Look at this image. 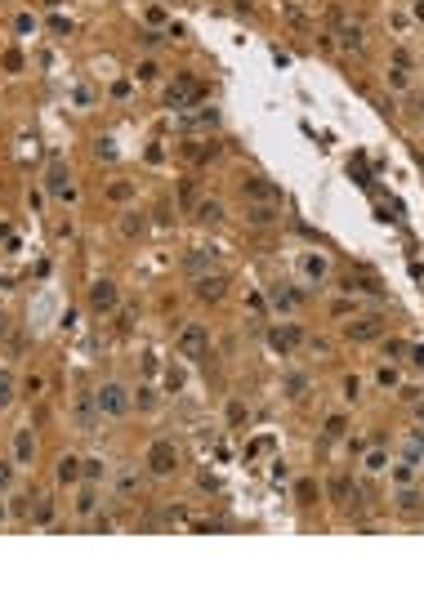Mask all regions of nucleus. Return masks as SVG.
I'll return each mask as SVG.
<instances>
[{"mask_svg": "<svg viewBox=\"0 0 424 589\" xmlns=\"http://www.w3.org/2000/svg\"><path fill=\"white\" fill-rule=\"evenodd\" d=\"M143 232H148V215H121V237L139 241Z\"/></svg>", "mask_w": 424, "mask_h": 589, "instance_id": "obj_29", "label": "nucleus"}, {"mask_svg": "<svg viewBox=\"0 0 424 589\" xmlns=\"http://www.w3.org/2000/svg\"><path fill=\"white\" fill-rule=\"evenodd\" d=\"M139 45H161V32H156V27H139Z\"/></svg>", "mask_w": 424, "mask_h": 589, "instance_id": "obj_47", "label": "nucleus"}, {"mask_svg": "<svg viewBox=\"0 0 424 589\" xmlns=\"http://www.w3.org/2000/svg\"><path fill=\"white\" fill-rule=\"evenodd\" d=\"M406 85H411V76H406V67H402V63H397V67H389V90H397V94H402V90H406Z\"/></svg>", "mask_w": 424, "mask_h": 589, "instance_id": "obj_37", "label": "nucleus"}, {"mask_svg": "<svg viewBox=\"0 0 424 589\" xmlns=\"http://www.w3.org/2000/svg\"><path fill=\"white\" fill-rule=\"evenodd\" d=\"M322 438H326V442H339V438H348V415H344V411L326 415V424H322Z\"/></svg>", "mask_w": 424, "mask_h": 589, "instance_id": "obj_26", "label": "nucleus"}, {"mask_svg": "<svg viewBox=\"0 0 424 589\" xmlns=\"http://www.w3.org/2000/svg\"><path fill=\"white\" fill-rule=\"evenodd\" d=\"M156 76H161V63H156V58H143V63L135 67V81L139 85H152Z\"/></svg>", "mask_w": 424, "mask_h": 589, "instance_id": "obj_35", "label": "nucleus"}, {"mask_svg": "<svg viewBox=\"0 0 424 589\" xmlns=\"http://www.w3.org/2000/svg\"><path fill=\"white\" fill-rule=\"evenodd\" d=\"M416 18H420V22H424V0H416Z\"/></svg>", "mask_w": 424, "mask_h": 589, "instance_id": "obj_57", "label": "nucleus"}, {"mask_svg": "<svg viewBox=\"0 0 424 589\" xmlns=\"http://www.w3.org/2000/svg\"><path fill=\"white\" fill-rule=\"evenodd\" d=\"M241 196H246V201H264V205H277V192H273L268 183L259 179V175H246V179H241Z\"/></svg>", "mask_w": 424, "mask_h": 589, "instance_id": "obj_20", "label": "nucleus"}, {"mask_svg": "<svg viewBox=\"0 0 424 589\" xmlns=\"http://www.w3.org/2000/svg\"><path fill=\"white\" fill-rule=\"evenodd\" d=\"M175 348H179V358H188V362H201L205 353H210V330H205L201 322H184V326H179V339H175Z\"/></svg>", "mask_w": 424, "mask_h": 589, "instance_id": "obj_3", "label": "nucleus"}, {"mask_svg": "<svg viewBox=\"0 0 424 589\" xmlns=\"http://www.w3.org/2000/svg\"><path fill=\"white\" fill-rule=\"evenodd\" d=\"M71 411H76V428H81V433H99L103 415H99V402H94L90 388H81L76 398H71Z\"/></svg>", "mask_w": 424, "mask_h": 589, "instance_id": "obj_6", "label": "nucleus"}, {"mask_svg": "<svg viewBox=\"0 0 424 589\" xmlns=\"http://www.w3.org/2000/svg\"><path fill=\"white\" fill-rule=\"evenodd\" d=\"M192 294H197L201 304H219L228 294V273H214V268L210 273H197L192 277Z\"/></svg>", "mask_w": 424, "mask_h": 589, "instance_id": "obj_8", "label": "nucleus"}, {"mask_svg": "<svg viewBox=\"0 0 424 589\" xmlns=\"http://www.w3.org/2000/svg\"><path fill=\"white\" fill-rule=\"evenodd\" d=\"M268 451H273V442L259 438V442H250V447H246V460H259V456H268Z\"/></svg>", "mask_w": 424, "mask_h": 589, "instance_id": "obj_43", "label": "nucleus"}, {"mask_svg": "<svg viewBox=\"0 0 424 589\" xmlns=\"http://www.w3.org/2000/svg\"><path fill=\"white\" fill-rule=\"evenodd\" d=\"M375 384H380V388H397V384H402V371H397L393 362H384L380 371H375Z\"/></svg>", "mask_w": 424, "mask_h": 589, "instance_id": "obj_34", "label": "nucleus"}, {"mask_svg": "<svg viewBox=\"0 0 424 589\" xmlns=\"http://www.w3.org/2000/svg\"><path fill=\"white\" fill-rule=\"evenodd\" d=\"M179 201H188V205H197V183H179Z\"/></svg>", "mask_w": 424, "mask_h": 589, "instance_id": "obj_46", "label": "nucleus"}, {"mask_svg": "<svg viewBox=\"0 0 424 589\" xmlns=\"http://www.w3.org/2000/svg\"><path fill=\"white\" fill-rule=\"evenodd\" d=\"M14 464H18V469H32V464H36V428L32 424L14 428Z\"/></svg>", "mask_w": 424, "mask_h": 589, "instance_id": "obj_13", "label": "nucleus"}, {"mask_svg": "<svg viewBox=\"0 0 424 589\" xmlns=\"http://www.w3.org/2000/svg\"><path fill=\"white\" fill-rule=\"evenodd\" d=\"M14 398H18V379L9 375V371H0V411L14 407Z\"/></svg>", "mask_w": 424, "mask_h": 589, "instance_id": "obj_31", "label": "nucleus"}, {"mask_svg": "<svg viewBox=\"0 0 424 589\" xmlns=\"http://www.w3.org/2000/svg\"><path fill=\"white\" fill-rule=\"evenodd\" d=\"M210 268H214V250H210V245H197V250L184 255V273L197 277V273H210Z\"/></svg>", "mask_w": 424, "mask_h": 589, "instance_id": "obj_23", "label": "nucleus"}, {"mask_svg": "<svg viewBox=\"0 0 424 589\" xmlns=\"http://www.w3.org/2000/svg\"><path fill=\"white\" fill-rule=\"evenodd\" d=\"M219 126V112L214 107H192V112H184V121H179V130H214Z\"/></svg>", "mask_w": 424, "mask_h": 589, "instance_id": "obj_22", "label": "nucleus"}, {"mask_svg": "<svg viewBox=\"0 0 424 589\" xmlns=\"http://www.w3.org/2000/svg\"><path fill=\"white\" fill-rule=\"evenodd\" d=\"M192 219H197L201 228H219L224 224V201L219 196H201V201L192 205Z\"/></svg>", "mask_w": 424, "mask_h": 589, "instance_id": "obj_18", "label": "nucleus"}, {"mask_svg": "<svg viewBox=\"0 0 424 589\" xmlns=\"http://www.w3.org/2000/svg\"><path fill=\"white\" fill-rule=\"evenodd\" d=\"M112 98H130V81H116L112 85Z\"/></svg>", "mask_w": 424, "mask_h": 589, "instance_id": "obj_53", "label": "nucleus"}, {"mask_svg": "<svg viewBox=\"0 0 424 589\" xmlns=\"http://www.w3.org/2000/svg\"><path fill=\"white\" fill-rule=\"evenodd\" d=\"M384 353H389V362H397V358L406 353V344H402V339H389V344H384Z\"/></svg>", "mask_w": 424, "mask_h": 589, "instance_id": "obj_49", "label": "nucleus"}, {"mask_svg": "<svg viewBox=\"0 0 424 589\" xmlns=\"http://www.w3.org/2000/svg\"><path fill=\"white\" fill-rule=\"evenodd\" d=\"M22 393H27V398H41V393H45V375H27V379H22Z\"/></svg>", "mask_w": 424, "mask_h": 589, "instance_id": "obj_40", "label": "nucleus"}, {"mask_svg": "<svg viewBox=\"0 0 424 589\" xmlns=\"http://www.w3.org/2000/svg\"><path fill=\"white\" fill-rule=\"evenodd\" d=\"M286 388H290V398L299 402V398L308 393V375H290V379H286Z\"/></svg>", "mask_w": 424, "mask_h": 589, "instance_id": "obj_39", "label": "nucleus"}, {"mask_svg": "<svg viewBox=\"0 0 424 589\" xmlns=\"http://www.w3.org/2000/svg\"><path fill=\"white\" fill-rule=\"evenodd\" d=\"M81 456H63V460H58V487H76L81 482Z\"/></svg>", "mask_w": 424, "mask_h": 589, "instance_id": "obj_25", "label": "nucleus"}, {"mask_svg": "<svg viewBox=\"0 0 424 589\" xmlns=\"http://www.w3.org/2000/svg\"><path fill=\"white\" fill-rule=\"evenodd\" d=\"M246 224H254V228H268V224H277V205L246 201Z\"/></svg>", "mask_w": 424, "mask_h": 589, "instance_id": "obj_24", "label": "nucleus"}, {"mask_svg": "<svg viewBox=\"0 0 424 589\" xmlns=\"http://www.w3.org/2000/svg\"><path fill=\"white\" fill-rule=\"evenodd\" d=\"M393 509L402 513V518H420V513H424V491H420V482L416 487H393Z\"/></svg>", "mask_w": 424, "mask_h": 589, "instance_id": "obj_14", "label": "nucleus"}, {"mask_svg": "<svg viewBox=\"0 0 424 589\" xmlns=\"http://www.w3.org/2000/svg\"><path fill=\"white\" fill-rule=\"evenodd\" d=\"M295 273H299V281H304L308 290H322L326 281H331V259H326L322 250H299Z\"/></svg>", "mask_w": 424, "mask_h": 589, "instance_id": "obj_2", "label": "nucleus"}, {"mask_svg": "<svg viewBox=\"0 0 424 589\" xmlns=\"http://www.w3.org/2000/svg\"><path fill=\"white\" fill-rule=\"evenodd\" d=\"M389 478H393V487H416L420 482V460H411V456L393 460L389 464Z\"/></svg>", "mask_w": 424, "mask_h": 589, "instance_id": "obj_19", "label": "nucleus"}, {"mask_svg": "<svg viewBox=\"0 0 424 589\" xmlns=\"http://www.w3.org/2000/svg\"><path fill=\"white\" fill-rule=\"evenodd\" d=\"M139 491V469H121L116 473V500H135Z\"/></svg>", "mask_w": 424, "mask_h": 589, "instance_id": "obj_28", "label": "nucleus"}, {"mask_svg": "<svg viewBox=\"0 0 424 589\" xmlns=\"http://www.w3.org/2000/svg\"><path fill=\"white\" fill-rule=\"evenodd\" d=\"M9 522V505H5V500H0V527H5Z\"/></svg>", "mask_w": 424, "mask_h": 589, "instance_id": "obj_56", "label": "nucleus"}, {"mask_svg": "<svg viewBox=\"0 0 424 589\" xmlns=\"http://www.w3.org/2000/svg\"><path fill=\"white\" fill-rule=\"evenodd\" d=\"M268 304L277 313H295L299 304H304V294H299L295 286H286V281H273V286H268Z\"/></svg>", "mask_w": 424, "mask_h": 589, "instance_id": "obj_17", "label": "nucleus"}, {"mask_svg": "<svg viewBox=\"0 0 424 589\" xmlns=\"http://www.w3.org/2000/svg\"><path fill=\"white\" fill-rule=\"evenodd\" d=\"M130 326H135V313H130V309H125V313H121V317H116V330H121V335H125V330H130Z\"/></svg>", "mask_w": 424, "mask_h": 589, "instance_id": "obj_51", "label": "nucleus"}, {"mask_svg": "<svg viewBox=\"0 0 424 589\" xmlns=\"http://www.w3.org/2000/svg\"><path fill=\"white\" fill-rule=\"evenodd\" d=\"M299 344H304V330H299V326H282V322L268 326V348L277 353V358H290Z\"/></svg>", "mask_w": 424, "mask_h": 589, "instance_id": "obj_10", "label": "nucleus"}, {"mask_svg": "<svg viewBox=\"0 0 424 589\" xmlns=\"http://www.w3.org/2000/svg\"><path fill=\"white\" fill-rule=\"evenodd\" d=\"M411 415H416V424H424V398H411Z\"/></svg>", "mask_w": 424, "mask_h": 589, "instance_id": "obj_52", "label": "nucleus"}, {"mask_svg": "<svg viewBox=\"0 0 424 589\" xmlns=\"http://www.w3.org/2000/svg\"><path fill=\"white\" fill-rule=\"evenodd\" d=\"M81 473H85L81 482H103V478L112 473V469H107V460H103V456H90V460H81Z\"/></svg>", "mask_w": 424, "mask_h": 589, "instance_id": "obj_27", "label": "nucleus"}, {"mask_svg": "<svg viewBox=\"0 0 424 589\" xmlns=\"http://www.w3.org/2000/svg\"><path fill=\"white\" fill-rule=\"evenodd\" d=\"M107 196H112V201H130V196H135V183H112Z\"/></svg>", "mask_w": 424, "mask_h": 589, "instance_id": "obj_44", "label": "nucleus"}, {"mask_svg": "<svg viewBox=\"0 0 424 589\" xmlns=\"http://www.w3.org/2000/svg\"><path fill=\"white\" fill-rule=\"evenodd\" d=\"M14 473H18V464H14V456H9V460H5V456H0V496H5V491H9V487H14Z\"/></svg>", "mask_w": 424, "mask_h": 589, "instance_id": "obj_36", "label": "nucleus"}, {"mask_svg": "<svg viewBox=\"0 0 424 589\" xmlns=\"http://www.w3.org/2000/svg\"><path fill=\"white\" fill-rule=\"evenodd\" d=\"M94 402H99L103 420H125L130 407H135V402H130V388L121 384V379H103V384L94 388Z\"/></svg>", "mask_w": 424, "mask_h": 589, "instance_id": "obj_1", "label": "nucleus"}, {"mask_svg": "<svg viewBox=\"0 0 424 589\" xmlns=\"http://www.w3.org/2000/svg\"><path fill=\"white\" fill-rule=\"evenodd\" d=\"M121 309V286H116V281H94V286H90V313L94 317H107V313H116Z\"/></svg>", "mask_w": 424, "mask_h": 589, "instance_id": "obj_7", "label": "nucleus"}, {"mask_svg": "<svg viewBox=\"0 0 424 589\" xmlns=\"http://www.w3.org/2000/svg\"><path fill=\"white\" fill-rule=\"evenodd\" d=\"M402 456H411V460H420V464H424V424L406 433V442H402Z\"/></svg>", "mask_w": 424, "mask_h": 589, "instance_id": "obj_30", "label": "nucleus"}, {"mask_svg": "<svg viewBox=\"0 0 424 589\" xmlns=\"http://www.w3.org/2000/svg\"><path fill=\"white\" fill-rule=\"evenodd\" d=\"M286 18L295 22V27H308V18H304V9H299V5H286Z\"/></svg>", "mask_w": 424, "mask_h": 589, "instance_id": "obj_48", "label": "nucleus"}, {"mask_svg": "<svg viewBox=\"0 0 424 589\" xmlns=\"http://www.w3.org/2000/svg\"><path fill=\"white\" fill-rule=\"evenodd\" d=\"M201 98H205V90L192 76H179L175 85L165 90V107L170 112H192V107H201Z\"/></svg>", "mask_w": 424, "mask_h": 589, "instance_id": "obj_5", "label": "nucleus"}, {"mask_svg": "<svg viewBox=\"0 0 424 589\" xmlns=\"http://www.w3.org/2000/svg\"><path fill=\"white\" fill-rule=\"evenodd\" d=\"M5 335H9V317L0 313V339H5Z\"/></svg>", "mask_w": 424, "mask_h": 589, "instance_id": "obj_55", "label": "nucleus"}, {"mask_svg": "<svg viewBox=\"0 0 424 589\" xmlns=\"http://www.w3.org/2000/svg\"><path fill=\"white\" fill-rule=\"evenodd\" d=\"M326 491H331L335 505H353V500H357V482H353L348 473H335L331 482H326Z\"/></svg>", "mask_w": 424, "mask_h": 589, "instance_id": "obj_21", "label": "nucleus"}, {"mask_svg": "<svg viewBox=\"0 0 424 589\" xmlns=\"http://www.w3.org/2000/svg\"><path fill=\"white\" fill-rule=\"evenodd\" d=\"M90 527H94L99 536H112V532H116V522H112V518H103V513H94V518H90Z\"/></svg>", "mask_w": 424, "mask_h": 589, "instance_id": "obj_45", "label": "nucleus"}, {"mask_svg": "<svg viewBox=\"0 0 424 589\" xmlns=\"http://www.w3.org/2000/svg\"><path fill=\"white\" fill-rule=\"evenodd\" d=\"M380 335H384L380 317H353V322L344 326V339L348 344H367V339H380Z\"/></svg>", "mask_w": 424, "mask_h": 589, "instance_id": "obj_16", "label": "nucleus"}, {"mask_svg": "<svg viewBox=\"0 0 424 589\" xmlns=\"http://www.w3.org/2000/svg\"><path fill=\"white\" fill-rule=\"evenodd\" d=\"M5 67H9V72L22 67V54H18V49H5Z\"/></svg>", "mask_w": 424, "mask_h": 589, "instance_id": "obj_50", "label": "nucleus"}, {"mask_svg": "<svg viewBox=\"0 0 424 589\" xmlns=\"http://www.w3.org/2000/svg\"><path fill=\"white\" fill-rule=\"evenodd\" d=\"M32 522H36V527H50V522H54V500L36 496V505H32Z\"/></svg>", "mask_w": 424, "mask_h": 589, "instance_id": "obj_33", "label": "nucleus"}, {"mask_svg": "<svg viewBox=\"0 0 424 589\" xmlns=\"http://www.w3.org/2000/svg\"><path fill=\"white\" fill-rule=\"evenodd\" d=\"M335 45L344 49V54H362V49H367V27H362V22H353V18H339Z\"/></svg>", "mask_w": 424, "mask_h": 589, "instance_id": "obj_11", "label": "nucleus"}, {"mask_svg": "<svg viewBox=\"0 0 424 589\" xmlns=\"http://www.w3.org/2000/svg\"><path fill=\"white\" fill-rule=\"evenodd\" d=\"M357 464H362V478H384V473H389V464H393V451L389 447H367Z\"/></svg>", "mask_w": 424, "mask_h": 589, "instance_id": "obj_15", "label": "nucleus"}, {"mask_svg": "<svg viewBox=\"0 0 424 589\" xmlns=\"http://www.w3.org/2000/svg\"><path fill=\"white\" fill-rule=\"evenodd\" d=\"M143 464H148L152 478H170V473L179 469V447L170 438H156L152 447H148V456H143Z\"/></svg>", "mask_w": 424, "mask_h": 589, "instance_id": "obj_4", "label": "nucleus"}, {"mask_svg": "<svg viewBox=\"0 0 424 589\" xmlns=\"http://www.w3.org/2000/svg\"><path fill=\"white\" fill-rule=\"evenodd\" d=\"M130 402H135L139 411H156V402H161V398H156V388H152V384H139L135 393H130Z\"/></svg>", "mask_w": 424, "mask_h": 589, "instance_id": "obj_32", "label": "nucleus"}, {"mask_svg": "<svg viewBox=\"0 0 424 589\" xmlns=\"http://www.w3.org/2000/svg\"><path fill=\"white\" fill-rule=\"evenodd\" d=\"M45 183H50V192H54V201H58V205H76V183H67V165H63V161H54V165H50Z\"/></svg>", "mask_w": 424, "mask_h": 589, "instance_id": "obj_12", "label": "nucleus"}, {"mask_svg": "<svg viewBox=\"0 0 424 589\" xmlns=\"http://www.w3.org/2000/svg\"><path fill=\"white\" fill-rule=\"evenodd\" d=\"M295 496H299V505H317V482H299Z\"/></svg>", "mask_w": 424, "mask_h": 589, "instance_id": "obj_38", "label": "nucleus"}, {"mask_svg": "<svg viewBox=\"0 0 424 589\" xmlns=\"http://www.w3.org/2000/svg\"><path fill=\"white\" fill-rule=\"evenodd\" d=\"M99 509H103V491H99V482H76V496H71V513H76L81 522H90Z\"/></svg>", "mask_w": 424, "mask_h": 589, "instance_id": "obj_9", "label": "nucleus"}, {"mask_svg": "<svg viewBox=\"0 0 424 589\" xmlns=\"http://www.w3.org/2000/svg\"><path fill=\"white\" fill-rule=\"evenodd\" d=\"M411 366H424V348H420V344L411 348Z\"/></svg>", "mask_w": 424, "mask_h": 589, "instance_id": "obj_54", "label": "nucleus"}, {"mask_svg": "<svg viewBox=\"0 0 424 589\" xmlns=\"http://www.w3.org/2000/svg\"><path fill=\"white\" fill-rule=\"evenodd\" d=\"M331 313H335V317H357V299H335Z\"/></svg>", "mask_w": 424, "mask_h": 589, "instance_id": "obj_41", "label": "nucleus"}, {"mask_svg": "<svg viewBox=\"0 0 424 589\" xmlns=\"http://www.w3.org/2000/svg\"><path fill=\"white\" fill-rule=\"evenodd\" d=\"M362 398V379L357 375H344V402H357Z\"/></svg>", "mask_w": 424, "mask_h": 589, "instance_id": "obj_42", "label": "nucleus"}]
</instances>
